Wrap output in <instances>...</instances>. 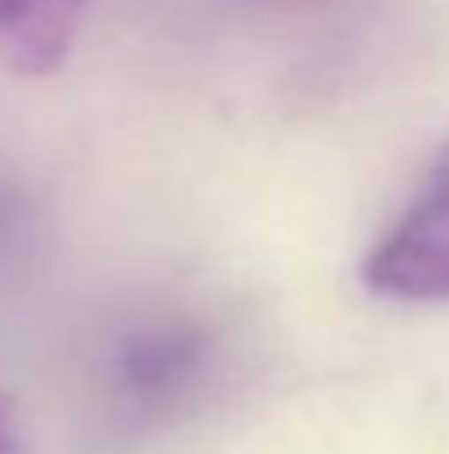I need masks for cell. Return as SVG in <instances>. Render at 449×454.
I'll list each match as a JSON object with an SVG mask.
<instances>
[{"label":"cell","mask_w":449,"mask_h":454,"mask_svg":"<svg viewBox=\"0 0 449 454\" xmlns=\"http://www.w3.org/2000/svg\"><path fill=\"white\" fill-rule=\"evenodd\" d=\"M361 283L397 304H449V146L432 159L392 230L370 247Z\"/></svg>","instance_id":"7a4b0ae2"},{"label":"cell","mask_w":449,"mask_h":454,"mask_svg":"<svg viewBox=\"0 0 449 454\" xmlns=\"http://www.w3.org/2000/svg\"><path fill=\"white\" fill-rule=\"evenodd\" d=\"M0 454H31L22 419H18V411H13V402L4 393H0Z\"/></svg>","instance_id":"277c9868"},{"label":"cell","mask_w":449,"mask_h":454,"mask_svg":"<svg viewBox=\"0 0 449 454\" xmlns=\"http://www.w3.org/2000/svg\"><path fill=\"white\" fill-rule=\"evenodd\" d=\"M89 0H0V62L18 75H49L66 62Z\"/></svg>","instance_id":"3957f363"},{"label":"cell","mask_w":449,"mask_h":454,"mask_svg":"<svg viewBox=\"0 0 449 454\" xmlns=\"http://www.w3.org/2000/svg\"><path fill=\"white\" fill-rule=\"evenodd\" d=\"M221 366V331L185 304H163L124 326L106 353V388L124 419L167 424L203 397Z\"/></svg>","instance_id":"6da1fadb"}]
</instances>
